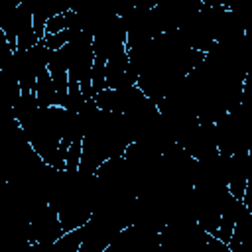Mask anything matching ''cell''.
<instances>
[{"label":"cell","mask_w":252,"mask_h":252,"mask_svg":"<svg viewBox=\"0 0 252 252\" xmlns=\"http://www.w3.org/2000/svg\"><path fill=\"white\" fill-rule=\"evenodd\" d=\"M35 100L39 108L57 106V91H55V85L51 81L47 67H43L35 77Z\"/></svg>","instance_id":"1"}]
</instances>
